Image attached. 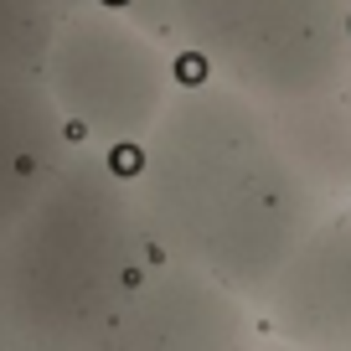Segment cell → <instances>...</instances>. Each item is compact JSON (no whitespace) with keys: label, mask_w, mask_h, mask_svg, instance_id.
<instances>
[{"label":"cell","mask_w":351,"mask_h":351,"mask_svg":"<svg viewBox=\"0 0 351 351\" xmlns=\"http://www.w3.org/2000/svg\"><path fill=\"white\" fill-rule=\"evenodd\" d=\"M186 67L124 0L62 16L42 57V83L83 150L130 160L176 99Z\"/></svg>","instance_id":"277c9868"},{"label":"cell","mask_w":351,"mask_h":351,"mask_svg":"<svg viewBox=\"0 0 351 351\" xmlns=\"http://www.w3.org/2000/svg\"><path fill=\"white\" fill-rule=\"evenodd\" d=\"M263 330L300 351H351V207L330 212L258 295Z\"/></svg>","instance_id":"8992f818"},{"label":"cell","mask_w":351,"mask_h":351,"mask_svg":"<svg viewBox=\"0 0 351 351\" xmlns=\"http://www.w3.org/2000/svg\"><path fill=\"white\" fill-rule=\"evenodd\" d=\"M336 93H341V104H346V114H351V67H346V77H341Z\"/></svg>","instance_id":"9c48e42d"},{"label":"cell","mask_w":351,"mask_h":351,"mask_svg":"<svg viewBox=\"0 0 351 351\" xmlns=\"http://www.w3.org/2000/svg\"><path fill=\"white\" fill-rule=\"evenodd\" d=\"M130 165L77 145L47 191L0 232V341L83 351L155 269Z\"/></svg>","instance_id":"7a4b0ae2"},{"label":"cell","mask_w":351,"mask_h":351,"mask_svg":"<svg viewBox=\"0 0 351 351\" xmlns=\"http://www.w3.org/2000/svg\"><path fill=\"white\" fill-rule=\"evenodd\" d=\"M263 351H300V346H285V341H274V336H269V341H263Z\"/></svg>","instance_id":"30bf717a"},{"label":"cell","mask_w":351,"mask_h":351,"mask_svg":"<svg viewBox=\"0 0 351 351\" xmlns=\"http://www.w3.org/2000/svg\"><path fill=\"white\" fill-rule=\"evenodd\" d=\"M0 351H26V346H11V341H0Z\"/></svg>","instance_id":"8fae6325"},{"label":"cell","mask_w":351,"mask_h":351,"mask_svg":"<svg viewBox=\"0 0 351 351\" xmlns=\"http://www.w3.org/2000/svg\"><path fill=\"white\" fill-rule=\"evenodd\" d=\"M202 77L263 104L336 93L351 67V0H124Z\"/></svg>","instance_id":"3957f363"},{"label":"cell","mask_w":351,"mask_h":351,"mask_svg":"<svg viewBox=\"0 0 351 351\" xmlns=\"http://www.w3.org/2000/svg\"><path fill=\"white\" fill-rule=\"evenodd\" d=\"M57 0H0V77L5 73H42V57L62 26Z\"/></svg>","instance_id":"ba28073f"},{"label":"cell","mask_w":351,"mask_h":351,"mask_svg":"<svg viewBox=\"0 0 351 351\" xmlns=\"http://www.w3.org/2000/svg\"><path fill=\"white\" fill-rule=\"evenodd\" d=\"M269 330L253 300L176 258H155L134 300L83 351H263Z\"/></svg>","instance_id":"5b68a950"},{"label":"cell","mask_w":351,"mask_h":351,"mask_svg":"<svg viewBox=\"0 0 351 351\" xmlns=\"http://www.w3.org/2000/svg\"><path fill=\"white\" fill-rule=\"evenodd\" d=\"M77 140L67 134L42 73L0 77V232L47 191Z\"/></svg>","instance_id":"52a82bcc"},{"label":"cell","mask_w":351,"mask_h":351,"mask_svg":"<svg viewBox=\"0 0 351 351\" xmlns=\"http://www.w3.org/2000/svg\"><path fill=\"white\" fill-rule=\"evenodd\" d=\"M160 258L191 263L258 305L295 248L330 217L274 104L217 77H181L176 99L130 155Z\"/></svg>","instance_id":"6da1fadb"}]
</instances>
